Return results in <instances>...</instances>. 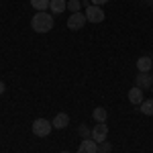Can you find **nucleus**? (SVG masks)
<instances>
[{
    "mask_svg": "<svg viewBox=\"0 0 153 153\" xmlns=\"http://www.w3.org/2000/svg\"><path fill=\"white\" fill-rule=\"evenodd\" d=\"M106 137H108V127H106V123H98L94 129H92V139L96 143H102L106 141Z\"/></svg>",
    "mask_w": 153,
    "mask_h": 153,
    "instance_id": "nucleus-5",
    "label": "nucleus"
},
{
    "mask_svg": "<svg viewBox=\"0 0 153 153\" xmlns=\"http://www.w3.org/2000/svg\"><path fill=\"white\" fill-rule=\"evenodd\" d=\"M4 90H6V84L0 80V94H4Z\"/></svg>",
    "mask_w": 153,
    "mask_h": 153,
    "instance_id": "nucleus-19",
    "label": "nucleus"
},
{
    "mask_svg": "<svg viewBox=\"0 0 153 153\" xmlns=\"http://www.w3.org/2000/svg\"><path fill=\"white\" fill-rule=\"evenodd\" d=\"M145 2H149V0H145Z\"/></svg>",
    "mask_w": 153,
    "mask_h": 153,
    "instance_id": "nucleus-21",
    "label": "nucleus"
},
{
    "mask_svg": "<svg viewBox=\"0 0 153 153\" xmlns=\"http://www.w3.org/2000/svg\"><path fill=\"white\" fill-rule=\"evenodd\" d=\"M151 88H153V86H151Z\"/></svg>",
    "mask_w": 153,
    "mask_h": 153,
    "instance_id": "nucleus-22",
    "label": "nucleus"
},
{
    "mask_svg": "<svg viewBox=\"0 0 153 153\" xmlns=\"http://www.w3.org/2000/svg\"><path fill=\"white\" fill-rule=\"evenodd\" d=\"M80 135H82L84 139H90L92 137V131L88 129V125H80Z\"/></svg>",
    "mask_w": 153,
    "mask_h": 153,
    "instance_id": "nucleus-16",
    "label": "nucleus"
},
{
    "mask_svg": "<svg viewBox=\"0 0 153 153\" xmlns=\"http://www.w3.org/2000/svg\"><path fill=\"white\" fill-rule=\"evenodd\" d=\"M51 125H53L55 129H65V127L70 125V117H68L65 112H57V114H55V118L51 120Z\"/></svg>",
    "mask_w": 153,
    "mask_h": 153,
    "instance_id": "nucleus-9",
    "label": "nucleus"
},
{
    "mask_svg": "<svg viewBox=\"0 0 153 153\" xmlns=\"http://www.w3.org/2000/svg\"><path fill=\"white\" fill-rule=\"evenodd\" d=\"M135 86L137 88H141V90H147V88H151L153 86V78L149 76V71H145V74H139L137 78H135Z\"/></svg>",
    "mask_w": 153,
    "mask_h": 153,
    "instance_id": "nucleus-7",
    "label": "nucleus"
},
{
    "mask_svg": "<svg viewBox=\"0 0 153 153\" xmlns=\"http://www.w3.org/2000/svg\"><path fill=\"white\" fill-rule=\"evenodd\" d=\"M153 68V59L147 57V55H143V57L137 59V70H139V74H145V71H149Z\"/></svg>",
    "mask_w": 153,
    "mask_h": 153,
    "instance_id": "nucleus-11",
    "label": "nucleus"
},
{
    "mask_svg": "<svg viewBox=\"0 0 153 153\" xmlns=\"http://www.w3.org/2000/svg\"><path fill=\"white\" fill-rule=\"evenodd\" d=\"M110 143H106V141H102V143H98V153H110Z\"/></svg>",
    "mask_w": 153,
    "mask_h": 153,
    "instance_id": "nucleus-17",
    "label": "nucleus"
},
{
    "mask_svg": "<svg viewBox=\"0 0 153 153\" xmlns=\"http://www.w3.org/2000/svg\"><path fill=\"white\" fill-rule=\"evenodd\" d=\"M90 2H92L94 6H102V4H106L108 0H90Z\"/></svg>",
    "mask_w": 153,
    "mask_h": 153,
    "instance_id": "nucleus-18",
    "label": "nucleus"
},
{
    "mask_svg": "<svg viewBox=\"0 0 153 153\" xmlns=\"http://www.w3.org/2000/svg\"><path fill=\"white\" fill-rule=\"evenodd\" d=\"M139 110H141L145 117H153V98L151 100H143L141 106H139Z\"/></svg>",
    "mask_w": 153,
    "mask_h": 153,
    "instance_id": "nucleus-13",
    "label": "nucleus"
},
{
    "mask_svg": "<svg viewBox=\"0 0 153 153\" xmlns=\"http://www.w3.org/2000/svg\"><path fill=\"white\" fill-rule=\"evenodd\" d=\"M80 6H82L80 0H68V10L70 12H80Z\"/></svg>",
    "mask_w": 153,
    "mask_h": 153,
    "instance_id": "nucleus-15",
    "label": "nucleus"
},
{
    "mask_svg": "<svg viewBox=\"0 0 153 153\" xmlns=\"http://www.w3.org/2000/svg\"><path fill=\"white\" fill-rule=\"evenodd\" d=\"M86 25V14L84 12H71V16L68 19V29L71 31H80Z\"/></svg>",
    "mask_w": 153,
    "mask_h": 153,
    "instance_id": "nucleus-4",
    "label": "nucleus"
},
{
    "mask_svg": "<svg viewBox=\"0 0 153 153\" xmlns=\"http://www.w3.org/2000/svg\"><path fill=\"white\" fill-rule=\"evenodd\" d=\"M86 14V21L88 23H94V25H98V23H102L104 21V10L100 8V6H88V10L84 12Z\"/></svg>",
    "mask_w": 153,
    "mask_h": 153,
    "instance_id": "nucleus-3",
    "label": "nucleus"
},
{
    "mask_svg": "<svg viewBox=\"0 0 153 153\" xmlns=\"http://www.w3.org/2000/svg\"><path fill=\"white\" fill-rule=\"evenodd\" d=\"M78 153H98V143L90 137V139H84L78 147Z\"/></svg>",
    "mask_w": 153,
    "mask_h": 153,
    "instance_id": "nucleus-6",
    "label": "nucleus"
},
{
    "mask_svg": "<svg viewBox=\"0 0 153 153\" xmlns=\"http://www.w3.org/2000/svg\"><path fill=\"white\" fill-rule=\"evenodd\" d=\"M65 8H68V2L65 0H51L49 2L51 14H61V12H65Z\"/></svg>",
    "mask_w": 153,
    "mask_h": 153,
    "instance_id": "nucleus-10",
    "label": "nucleus"
},
{
    "mask_svg": "<svg viewBox=\"0 0 153 153\" xmlns=\"http://www.w3.org/2000/svg\"><path fill=\"white\" fill-rule=\"evenodd\" d=\"M145 100V96H143V90L141 88H131L129 90V102L131 104H135V106H141V102Z\"/></svg>",
    "mask_w": 153,
    "mask_h": 153,
    "instance_id": "nucleus-8",
    "label": "nucleus"
},
{
    "mask_svg": "<svg viewBox=\"0 0 153 153\" xmlns=\"http://www.w3.org/2000/svg\"><path fill=\"white\" fill-rule=\"evenodd\" d=\"M59 153H71V151H59Z\"/></svg>",
    "mask_w": 153,
    "mask_h": 153,
    "instance_id": "nucleus-20",
    "label": "nucleus"
},
{
    "mask_svg": "<svg viewBox=\"0 0 153 153\" xmlns=\"http://www.w3.org/2000/svg\"><path fill=\"white\" fill-rule=\"evenodd\" d=\"M92 117H94V120H96V123H106V118H108V112H106V108L98 106V108H94Z\"/></svg>",
    "mask_w": 153,
    "mask_h": 153,
    "instance_id": "nucleus-12",
    "label": "nucleus"
},
{
    "mask_svg": "<svg viewBox=\"0 0 153 153\" xmlns=\"http://www.w3.org/2000/svg\"><path fill=\"white\" fill-rule=\"evenodd\" d=\"M49 2H51V0H31V6H33L37 12H43V10L49 8Z\"/></svg>",
    "mask_w": 153,
    "mask_h": 153,
    "instance_id": "nucleus-14",
    "label": "nucleus"
},
{
    "mask_svg": "<svg viewBox=\"0 0 153 153\" xmlns=\"http://www.w3.org/2000/svg\"><path fill=\"white\" fill-rule=\"evenodd\" d=\"M51 129H53V125L47 118H37L33 123V135H37V137H47L51 133Z\"/></svg>",
    "mask_w": 153,
    "mask_h": 153,
    "instance_id": "nucleus-2",
    "label": "nucleus"
},
{
    "mask_svg": "<svg viewBox=\"0 0 153 153\" xmlns=\"http://www.w3.org/2000/svg\"><path fill=\"white\" fill-rule=\"evenodd\" d=\"M31 29L35 33H49L53 29V14L51 12H35V16L31 19Z\"/></svg>",
    "mask_w": 153,
    "mask_h": 153,
    "instance_id": "nucleus-1",
    "label": "nucleus"
}]
</instances>
